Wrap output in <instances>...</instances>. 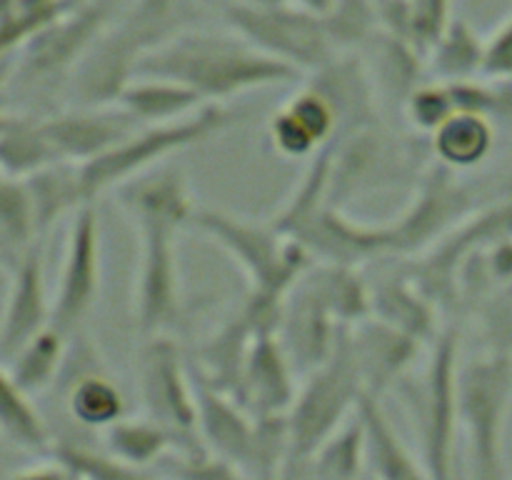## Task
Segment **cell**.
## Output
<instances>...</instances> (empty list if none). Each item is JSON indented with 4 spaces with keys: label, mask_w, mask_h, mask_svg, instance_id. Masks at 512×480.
Here are the masks:
<instances>
[{
    "label": "cell",
    "mask_w": 512,
    "mask_h": 480,
    "mask_svg": "<svg viewBox=\"0 0 512 480\" xmlns=\"http://www.w3.org/2000/svg\"><path fill=\"white\" fill-rule=\"evenodd\" d=\"M115 105H120L138 125H160L188 118L210 103H203L200 95L173 80L133 78Z\"/></svg>",
    "instance_id": "cell-24"
},
{
    "label": "cell",
    "mask_w": 512,
    "mask_h": 480,
    "mask_svg": "<svg viewBox=\"0 0 512 480\" xmlns=\"http://www.w3.org/2000/svg\"><path fill=\"white\" fill-rule=\"evenodd\" d=\"M370 310H373L370 318L383 320V323L413 335L420 343L438 338L435 333L438 305L410 280L408 273L403 278H385L383 283L370 288Z\"/></svg>",
    "instance_id": "cell-23"
},
{
    "label": "cell",
    "mask_w": 512,
    "mask_h": 480,
    "mask_svg": "<svg viewBox=\"0 0 512 480\" xmlns=\"http://www.w3.org/2000/svg\"><path fill=\"white\" fill-rule=\"evenodd\" d=\"M353 353L370 395H383L390 385L403 380L405 370L420 353V340L378 318H368L350 328Z\"/></svg>",
    "instance_id": "cell-19"
},
{
    "label": "cell",
    "mask_w": 512,
    "mask_h": 480,
    "mask_svg": "<svg viewBox=\"0 0 512 480\" xmlns=\"http://www.w3.org/2000/svg\"><path fill=\"white\" fill-rule=\"evenodd\" d=\"M483 78H490V80L512 78V15L488 38Z\"/></svg>",
    "instance_id": "cell-42"
},
{
    "label": "cell",
    "mask_w": 512,
    "mask_h": 480,
    "mask_svg": "<svg viewBox=\"0 0 512 480\" xmlns=\"http://www.w3.org/2000/svg\"><path fill=\"white\" fill-rule=\"evenodd\" d=\"M225 20L245 43L298 75L315 73L340 55L325 30L323 15L308 13L293 3L228 5Z\"/></svg>",
    "instance_id": "cell-9"
},
{
    "label": "cell",
    "mask_w": 512,
    "mask_h": 480,
    "mask_svg": "<svg viewBox=\"0 0 512 480\" xmlns=\"http://www.w3.org/2000/svg\"><path fill=\"white\" fill-rule=\"evenodd\" d=\"M190 228L213 238L245 270L255 298L285 303L290 290L313 268L308 250L285 238L273 223H255L223 210L200 208L190 218Z\"/></svg>",
    "instance_id": "cell-5"
},
{
    "label": "cell",
    "mask_w": 512,
    "mask_h": 480,
    "mask_svg": "<svg viewBox=\"0 0 512 480\" xmlns=\"http://www.w3.org/2000/svg\"><path fill=\"white\" fill-rule=\"evenodd\" d=\"M48 455L53 460L68 465L70 470L80 475V480H163L148 468L125 463V460L113 458L110 453H98L93 448H85L70 440H58L50 445Z\"/></svg>",
    "instance_id": "cell-38"
},
{
    "label": "cell",
    "mask_w": 512,
    "mask_h": 480,
    "mask_svg": "<svg viewBox=\"0 0 512 480\" xmlns=\"http://www.w3.org/2000/svg\"><path fill=\"white\" fill-rule=\"evenodd\" d=\"M115 25V15L93 0H73V8L45 25L20 48L15 78L25 83L45 80L75 70L95 43Z\"/></svg>",
    "instance_id": "cell-12"
},
{
    "label": "cell",
    "mask_w": 512,
    "mask_h": 480,
    "mask_svg": "<svg viewBox=\"0 0 512 480\" xmlns=\"http://www.w3.org/2000/svg\"><path fill=\"white\" fill-rule=\"evenodd\" d=\"M305 280L313 285L318 298L330 310L338 325L350 328L373 315L370 310V288L363 283L355 268L345 265H325L323 268H310Z\"/></svg>",
    "instance_id": "cell-29"
},
{
    "label": "cell",
    "mask_w": 512,
    "mask_h": 480,
    "mask_svg": "<svg viewBox=\"0 0 512 480\" xmlns=\"http://www.w3.org/2000/svg\"><path fill=\"white\" fill-rule=\"evenodd\" d=\"M8 480H80V475L60 460H50V463L20 470V473L10 475Z\"/></svg>",
    "instance_id": "cell-43"
},
{
    "label": "cell",
    "mask_w": 512,
    "mask_h": 480,
    "mask_svg": "<svg viewBox=\"0 0 512 480\" xmlns=\"http://www.w3.org/2000/svg\"><path fill=\"white\" fill-rule=\"evenodd\" d=\"M70 373L68 383V410L80 425L88 428H105L125 418V400L118 385L100 370V365L75 370H60V375Z\"/></svg>",
    "instance_id": "cell-27"
},
{
    "label": "cell",
    "mask_w": 512,
    "mask_h": 480,
    "mask_svg": "<svg viewBox=\"0 0 512 480\" xmlns=\"http://www.w3.org/2000/svg\"><path fill=\"white\" fill-rule=\"evenodd\" d=\"M3 120H5V115H3V113H0V125H3Z\"/></svg>",
    "instance_id": "cell-47"
},
{
    "label": "cell",
    "mask_w": 512,
    "mask_h": 480,
    "mask_svg": "<svg viewBox=\"0 0 512 480\" xmlns=\"http://www.w3.org/2000/svg\"><path fill=\"white\" fill-rule=\"evenodd\" d=\"M235 115L223 105H203L188 118L173 120L160 125H140L135 133L120 140L118 145L88 163L78 165L80 193L85 205H93L98 195L105 190L123 188L130 180L155 170L160 160L170 158L173 153L190 148V145L205 143L233 125Z\"/></svg>",
    "instance_id": "cell-4"
},
{
    "label": "cell",
    "mask_w": 512,
    "mask_h": 480,
    "mask_svg": "<svg viewBox=\"0 0 512 480\" xmlns=\"http://www.w3.org/2000/svg\"><path fill=\"white\" fill-rule=\"evenodd\" d=\"M458 330L445 328L433 340L428 368L420 380H403L420 443V463L430 480H453L458 470Z\"/></svg>",
    "instance_id": "cell-6"
},
{
    "label": "cell",
    "mask_w": 512,
    "mask_h": 480,
    "mask_svg": "<svg viewBox=\"0 0 512 480\" xmlns=\"http://www.w3.org/2000/svg\"><path fill=\"white\" fill-rule=\"evenodd\" d=\"M60 163L43 130V120L5 115L0 125V170L10 178L25 180L50 165Z\"/></svg>",
    "instance_id": "cell-28"
},
{
    "label": "cell",
    "mask_w": 512,
    "mask_h": 480,
    "mask_svg": "<svg viewBox=\"0 0 512 480\" xmlns=\"http://www.w3.org/2000/svg\"><path fill=\"white\" fill-rule=\"evenodd\" d=\"M140 398L148 418L168 428L183 450H200L198 405L190 360L170 335H153L140 355Z\"/></svg>",
    "instance_id": "cell-11"
},
{
    "label": "cell",
    "mask_w": 512,
    "mask_h": 480,
    "mask_svg": "<svg viewBox=\"0 0 512 480\" xmlns=\"http://www.w3.org/2000/svg\"><path fill=\"white\" fill-rule=\"evenodd\" d=\"M195 10L198 0H133L75 68L73 93L80 105L105 108L118 103L140 60L185 33Z\"/></svg>",
    "instance_id": "cell-3"
},
{
    "label": "cell",
    "mask_w": 512,
    "mask_h": 480,
    "mask_svg": "<svg viewBox=\"0 0 512 480\" xmlns=\"http://www.w3.org/2000/svg\"><path fill=\"white\" fill-rule=\"evenodd\" d=\"M453 480H470L468 470H465V465H463V463H458V470H455Z\"/></svg>",
    "instance_id": "cell-46"
},
{
    "label": "cell",
    "mask_w": 512,
    "mask_h": 480,
    "mask_svg": "<svg viewBox=\"0 0 512 480\" xmlns=\"http://www.w3.org/2000/svg\"><path fill=\"white\" fill-rule=\"evenodd\" d=\"M355 415L363 425L365 465L373 480H430L423 463L410 453L398 435L378 395L365 393Z\"/></svg>",
    "instance_id": "cell-21"
},
{
    "label": "cell",
    "mask_w": 512,
    "mask_h": 480,
    "mask_svg": "<svg viewBox=\"0 0 512 480\" xmlns=\"http://www.w3.org/2000/svg\"><path fill=\"white\" fill-rule=\"evenodd\" d=\"M25 185H28L30 200H33L35 223H38L40 233L50 228L63 213L85 205L75 163L50 165V168L25 178Z\"/></svg>",
    "instance_id": "cell-33"
},
{
    "label": "cell",
    "mask_w": 512,
    "mask_h": 480,
    "mask_svg": "<svg viewBox=\"0 0 512 480\" xmlns=\"http://www.w3.org/2000/svg\"><path fill=\"white\" fill-rule=\"evenodd\" d=\"M288 0H230V5H278Z\"/></svg>",
    "instance_id": "cell-45"
},
{
    "label": "cell",
    "mask_w": 512,
    "mask_h": 480,
    "mask_svg": "<svg viewBox=\"0 0 512 480\" xmlns=\"http://www.w3.org/2000/svg\"><path fill=\"white\" fill-rule=\"evenodd\" d=\"M0 435L8 443L35 453H48L53 445L48 425L30 403V395L3 368V360H0Z\"/></svg>",
    "instance_id": "cell-32"
},
{
    "label": "cell",
    "mask_w": 512,
    "mask_h": 480,
    "mask_svg": "<svg viewBox=\"0 0 512 480\" xmlns=\"http://www.w3.org/2000/svg\"><path fill=\"white\" fill-rule=\"evenodd\" d=\"M325 30L340 55L355 53L380 33L378 3L375 0H333L323 15Z\"/></svg>",
    "instance_id": "cell-36"
},
{
    "label": "cell",
    "mask_w": 512,
    "mask_h": 480,
    "mask_svg": "<svg viewBox=\"0 0 512 480\" xmlns=\"http://www.w3.org/2000/svg\"><path fill=\"white\" fill-rule=\"evenodd\" d=\"M198 405V435L210 453L230 460L240 470H248L253 455L255 418L228 393L210 385L190 363Z\"/></svg>",
    "instance_id": "cell-18"
},
{
    "label": "cell",
    "mask_w": 512,
    "mask_h": 480,
    "mask_svg": "<svg viewBox=\"0 0 512 480\" xmlns=\"http://www.w3.org/2000/svg\"><path fill=\"white\" fill-rule=\"evenodd\" d=\"M8 303L0 320V360H13L30 340L50 325L53 303L48 300L43 273V253L30 248L13 265Z\"/></svg>",
    "instance_id": "cell-15"
},
{
    "label": "cell",
    "mask_w": 512,
    "mask_h": 480,
    "mask_svg": "<svg viewBox=\"0 0 512 480\" xmlns=\"http://www.w3.org/2000/svg\"><path fill=\"white\" fill-rule=\"evenodd\" d=\"M140 125L120 105L80 108L43 120V130L60 163L83 165L108 153L113 145L135 133Z\"/></svg>",
    "instance_id": "cell-14"
},
{
    "label": "cell",
    "mask_w": 512,
    "mask_h": 480,
    "mask_svg": "<svg viewBox=\"0 0 512 480\" xmlns=\"http://www.w3.org/2000/svg\"><path fill=\"white\" fill-rule=\"evenodd\" d=\"M295 398H298V385H295L293 360L283 340L278 333L258 335L245 360L238 403L253 418H263V415H288Z\"/></svg>",
    "instance_id": "cell-17"
},
{
    "label": "cell",
    "mask_w": 512,
    "mask_h": 480,
    "mask_svg": "<svg viewBox=\"0 0 512 480\" xmlns=\"http://www.w3.org/2000/svg\"><path fill=\"white\" fill-rule=\"evenodd\" d=\"M512 403V355L488 353L460 365L458 418L468 433L470 480H503V440Z\"/></svg>",
    "instance_id": "cell-8"
},
{
    "label": "cell",
    "mask_w": 512,
    "mask_h": 480,
    "mask_svg": "<svg viewBox=\"0 0 512 480\" xmlns=\"http://www.w3.org/2000/svg\"><path fill=\"white\" fill-rule=\"evenodd\" d=\"M480 325L488 353L512 355V280L480 300Z\"/></svg>",
    "instance_id": "cell-40"
},
{
    "label": "cell",
    "mask_w": 512,
    "mask_h": 480,
    "mask_svg": "<svg viewBox=\"0 0 512 480\" xmlns=\"http://www.w3.org/2000/svg\"><path fill=\"white\" fill-rule=\"evenodd\" d=\"M105 445L113 458L150 468L165 455L183 450L180 440L150 418H123L105 430Z\"/></svg>",
    "instance_id": "cell-31"
},
{
    "label": "cell",
    "mask_w": 512,
    "mask_h": 480,
    "mask_svg": "<svg viewBox=\"0 0 512 480\" xmlns=\"http://www.w3.org/2000/svg\"><path fill=\"white\" fill-rule=\"evenodd\" d=\"M310 460L320 480H363L365 435L358 415H353Z\"/></svg>",
    "instance_id": "cell-37"
},
{
    "label": "cell",
    "mask_w": 512,
    "mask_h": 480,
    "mask_svg": "<svg viewBox=\"0 0 512 480\" xmlns=\"http://www.w3.org/2000/svg\"><path fill=\"white\" fill-rule=\"evenodd\" d=\"M118 195L140 238L135 320L148 338L168 335L183 313L175 238L195 213L188 180L180 168H155L118 188Z\"/></svg>",
    "instance_id": "cell-1"
},
{
    "label": "cell",
    "mask_w": 512,
    "mask_h": 480,
    "mask_svg": "<svg viewBox=\"0 0 512 480\" xmlns=\"http://www.w3.org/2000/svg\"><path fill=\"white\" fill-rule=\"evenodd\" d=\"M100 290V223L95 205L75 210L65 245L63 270L53 298L50 325L65 338L78 333Z\"/></svg>",
    "instance_id": "cell-13"
},
{
    "label": "cell",
    "mask_w": 512,
    "mask_h": 480,
    "mask_svg": "<svg viewBox=\"0 0 512 480\" xmlns=\"http://www.w3.org/2000/svg\"><path fill=\"white\" fill-rule=\"evenodd\" d=\"M373 63H365L373 78L378 98L405 105V100L423 85V73L428 70V58L405 40L380 30L368 43Z\"/></svg>",
    "instance_id": "cell-22"
},
{
    "label": "cell",
    "mask_w": 512,
    "mask_h": 480,
    "mask_svg": "<svg viewBox=\"0 0 512 480\" xmlns=\"http://www.w3.org/2000/svg\"><path fill=\"white\" fill-rule=\"evenodd\" d=\"M73 8V0H0V60Z\"/></svg>",
    "instance_id": "cell-35"
},
{
    "label": "cell",
    "mask_w": 512,
    "mask_h": 480,
    "mask_svg": "<svg viewBox=\"0 0 512 480\" xmlns=\"http://www.w3.org/2000/svg\"><path fill=\"white\" fill-rule=\"evenodd\" d=\"M288 3L298 5V8L308 10V13L325 15L330 10V5H333V0H288Z\"/></svg>",
    "instance_id": "cell-44"
},
{
    "label": "cell",
    "mask_w": 512,
    "mask_h": 480,
    "mask_svg": "<svg viewBox=\"0 0 512 480\" xmlns=\"http://www.w3.org/2000/svg\"><path fill=\"white\" fill-rule=\"evenodd\" d=\"M165 473L173 480H245L238 465L210 453L208 448L178 450L165 463Z\"/></svg>",
    "instance_id": "cell-41"
},
{
    "label": "cell",
    "mask_w": 512,
    "mask_h": 480,
    "mask_svg": "<svg viewBox=\"0 0 512 480\" xmlns=\"http://www.w3.org/2000/svg\"><path fill=\"white\" fill-rule=\"evenodd\" d=\"M33 200H30L25 180L10 178L0 170V263L13 268L30 248H35Z\"/></svg>",
    "instance_id": "cell-30"
},
{
    "label": "cell",
    "mask_w": 512,
    "mask_h": 480,
    "mask_svg": "<svg viewBox=\"0 0 512 480\" xmlns=\"http://www.w3.org/2000/svg\"><path fill=\"white\" fill-rule=\"evenodd\" d=\"M480 190L455 180L453 170L433 165L428 170L413 203L395 223L383 228L385 255H413L438 245L470 215L478 213Z\"/></svg>",
    "instance_id": "cell-10"
},
{
    "label": "cell",
    "mask_w": 512,
    "mask_h": 480,
    "mask_svg": "<svg viewBox=\"0 0 512 480\" xmlns=\"http://www.w3.org/2000/svg\"><path fill=\"white\" fill-rule=\"evenodd\" d=\"M135 78H163L185 85L203 103L230 100L240 93L298 78L293 68L268 58L235 33L185 30L145 55Z\"/></svg>",
    "instance_id": "cell-2"
},
{
    "label": "cell",
    "mask_w": 512,
    "mask_h": 480,
    "mask_svg": "<svg viewBox=\"0 0 512 480\" xmlns=\"http://www.w3.org/2000/svg\"><path fill=\"white\" fill-rule=\"evenodd\" d=\"M338 135V118L328 100L308 83L270 118V140L285 158H308Z\"/></svg>",
    "instance_id": "cell-20"
},
{
    "label": "cell",
    "mask_w": 512,
    "mask_h": 480,
    "mask_svg": "<svg viewBox=\"0 0 512 480\" xmlns=\"http://www.w3.org/2000/svg\"><path fill=\"white\" fill-rule=\"evenodd\" d=\"M403 110L405 115H408L410 123L428 135H433L445 120L453 118V115L458 113L448 83H440V80H430V83L420 85V88L405 100Z\"/></svg>",
    "instance_id": "cell-39"
},
{
    "label": "cell",
    "mask_w": 512,
    "mask_h": 480,
    "mask_svg": "<svg viewBox=\"0 0 512 480\" xmlns=\"http://www.w3.org/2000/svg\"><path fill=\"white\" fill-rule=\"evenodd\" d=\"M488 40L465 18H453L428 55V73L440 83L483 78Z\"/></svg>",
    "instance_id": "cell-25"
},
{
    "label": "cell",
    "mask_w": 512,
    "mask_h": 480,
    "mask_svg": "<svg viewBox=\"0 0 512 480\" xmlns=\"http://www.w3.org/2000/svg\"><path fill=\"white\" fill-rule=\"evenodd\" d=\"M340 330L343 325H338V320L330 315V310L303 275L285 298L283 323L278 330L293 365H300L308 373L320 368L333 355Z\"/></svg>",
    "instance_id": "cell-16"
},
{
    "label": "cell",
    "mask_w": 512,
    "mask_h": 480,
    "mask_svg": "<svg viewBox=\"0 0 512 480\" xmlns=\"http://www.w3.org/2000/svg\"><path fill=\"white\" fill-rule=\"evenodd\" d=\"M65 355H68V338L48 325L10 360L8 373L28 395L40 393L60 378Z\"/></svg>",
    "instance_id": "cell-34"
},
{
    "label": "cell",
    "mask_w": 512,
    "mask_h": 480,
    "mask_svg": "<svg viewBox=\"0 0 512 480\" xmlns=\"http://www.w3.org/2000/svg\"><path fill=\"white\" fill-rule=\"evenodd\" d=\"M368 393L353 353L350 328L340 330L333 355L308 375L288 410L293 458L310 460L353 418L360 398Z\"/></svg>",
    "instance_id": "cell-7"
},
{
    "label": "cell",
    "mask_w": 512,
    "mask_h": 480,
    "mask_svg": "<svg viewBox=\"0 0 512 480\" xmlns=\"http://www.w3.org/2000/svg\"><path fill=\"white\" fill-rule=\"evenodd\" d=\"M430 145L440 165L468 170L483 163L495 145V125L485 115L455 113L433 135Z\"/></svg>",
    "instance_id": "cell-26"
}]
</instances>
